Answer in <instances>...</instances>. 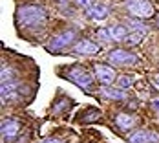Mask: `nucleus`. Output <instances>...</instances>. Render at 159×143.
<instances>
[{"label":"nucleus","mask_w":159,"mask_h":143,"mask_svg":"<svg viewBox=\"0 0 159 143\" xmlns=\"http://www.w3.org/2000/svg\"><path fill=\"white\" fill-rule=\"evenodd\" d=\"M108 33H110V39H111V41L121 42V41L128 39V33H130V30H128V26H125V24H115V26H111L110 30H108Z\"/></svg>","instance_id":"obj_12"},{"label":"nucleus","mask_w":159,"mask_h":143,"mask_svg":"<svg viewBox=\"0 0 159 143\" xmlns=\"http://www.w3.org/2000/svg\"><path fill=\"white\" fill-rule=\"evenodd\" d=\"M77 2V6H82V7H90V4H92V0H75Z\"/></svg>","instance_id":"obj_17"},{"label":"nucleus","mask_w":159,"mask_h":143,"mask_svg":"<svg viewBox=\"0 0 159 143\" xmlns=\"http://www.w3.org/2000/svg\"><path fill=\"white\" fill-rule=\"evenodd\" d=\"M125 7L135 18H150L154 15V6L150 0H125Z\"/></svg>","instance_id":"obj_2"},{"label":"nucleus","mask_w":159,"mask_h":143,"mask_svg":"<svg viewBox=\"0 0 159 143\" xmlns=\"http://www.w3.org/2000/svg\"><path fill=\"white\" fill-rule=\"evenodd\" d=\"M6 81H13V70L2 66V83H6Z\"/></svg>","instance_id":"obj_15"},{"label":"nucleus","mask_w":159,"mask_h":143,"mask_svg":"<svg viewBox=\"0 0 159 143\" xmlns=\"http://www.w3.org/2000/svg\"><path fill=\"white\" fill-rule=\"evenodd\" d=\"M75 37H77V31L75 30H64V31H61L59 35H55L48 42V50L49 51H59L64 46H70L75 41Z\"/></svg>","instance_id":"obj_3"},{"label":"nucleus","mask_w":159,"mask_h":143,"mask_svg":"<svg viewBox=\"0 0 159 143\" xmlns=\"http://www.w3.org/2000/svg\"><path fill=\"white\" fill-rule=\"evenodd\" d=\"M128 143H159V134L156 130L139 128L128 136Z\"/></svg>","instance_id":"obj_5"},{"label":"nucleus","mask_w":159,"mask_h":143,"mask_svg":"<svg viewBox=\"0 0 159 143\" xmlns=\"http://www.w3.org/2000/svg\"><path fill=\"white\" fill-rule=\"evenodd\" d=\"M73 50H75V53H79V55H95V53H99L101 46H99L97 42H93V41L82 39V41H79V42L75 44Z\"/></svg>","instance_id":"obj_10"},{"label":"nucleus","mask_w":159,"mask_h":143,"mask_svg":"<svg viewBox=\"0 0 159 143\" xmlns=\"http://www.w3.org/2000/svg\"><path fill=\"white\" fill-rule=\"evenodd\" d=\"M108 61L111 64H117V66H134L137 63V55L132 53V51H126V50H113L108 53Z\"/></svg>","instance_id":"obj_4"},{"label":"nucleus","mask_w":159,"mask_h":143,"mask_svg":"<svg viewBox=\"0 0 159 143\" xmlns=\"http://www.w3.org/2000/svg\"><path fill=\"white\" fill-rule=\"evenodd\" d=\"M18 130H20V123L16 121V119H4L2 121V140L6 141H9V140H13L16 134H18Z\"/></svg>","instance_id":"obj_9"},{"label":"nucleus","mask_w":159,"mask_h":143,"mask_svg":"<svg viewBox=\"0 0 159 143\" xmlns=\"http://www.w3.org/2000/svg\"><path fill=\"white\" fill-rule=\"evenodd\" d=\"M95 75L97 79L101 81L102 84H111L113 81L117 79L115 77V72H113V68H110V66H106V64H95Z\"/></svg>","instance_id":"obj_8"},{"label":"nucleus","mask_w":159,"mask_h":143,"mask_svg":"<svg viewBox=\"0 0 159 143\" xmlns=\"http://www.w3.org/2000/svg\"><path fill=\"white\" fill-rule=\"evenodd\" d=\"M154 84H156V86H157V88H159V74H157V75H156V79H154Z\"/></svg>","instance_id":"obj_19"},{"label":"nucleus","mask_w":159,"mask_h":143,"mask_svg":"<svg viewBox=\"0 0 159 143\" xmlns=\"http://www.w3.org/2000/svg\"><path fill=\"white\" fill-rule=\"evenodd\" d=\"M115 125L119 127V130L126 132V130H130V128L135 125V119H134V116H130V114H117V116H115Z\"/></svg>","instance_id":"obj_13"},{"label":"nucleus","mask_w":159,"mask_h":143,"mask_svg":"<svg viewBox=\"0 0 159 143\" xmlns=\"http://www.w3.org/2000/svg\"><path fill=\"white\" fill-rule=\"evenodd\" d=\"M117 83H119V86H121V88H128V86L132 84V79L125 75V77H119V79H117Z\"/></svg>","instance_id":"obj_16"},{"label":"nucleus","mask_w":159,"mask_h":143,"mask_svg":"<svg viewBox=\"0 0 159 143\" xmlns=\"http://www.w3.org/2000/svg\"><path fill=\"white\" fill-rule=\"evenodd\" d=\"M86 15L90 17L92 20H104L106 17L110 15V9L104 4H95V6H90L86 9Z\"/></svg>","instance_id":"obj_11"},{"label":"nucleus","mask_w":159,"mask_h":143,"mask_svg":"<svg viewBox=\"0 0 159 143\" xmlns=\"http://www.w3.org/2000/svg\"><path fill=\"white\" fill-rule=\"evenodd\" d=\"M18 88L20 83L18 81H6L2 83V101H16L18 99Z\"/></svg>","instance_id":"obj_7"},{"label":"nucleus","mask_w":159,"mask_h":143,"mask_svg":"<svg viewBox=\"0 0 159 143\" xmlns=\"http://www.w3.org/2000/svg\"><path fill=\"white\" fill-rule=\"evenodd\" d=\"M101 94L104 95V97H108V99H125V97H126L125 90H117V88H111L110 84H104V86L101 88Z\"/></svg>","instance_id":"obj_14"},{"label":"nucleus","mask_w":159,"mask_h":143,"mask_svg":"<svg viewBox=\"0 0 159 143\" xmlns=\"http://www.w3.org/2000/svg\"><path fill=\"white\" fill-rule=\"evenodd\" d=\"M157 26H159V18H157Z\"/></svg>","instance_id":"obj_20"},{"label":"nucleus","mask_w":159,"mask_h":143,"mask_svg":"<svg viewBox=\"0 0 159 143\" xmlns=\"http://www.w3.org/2000/svg\"><path fill=\"white\" fill-rule=\"evenodd\" d=\"M66 77L70 81H73L75 84H79V86H90L92 81H93V77H92L86 70H82V68H71V70L66 74Z\"/></svg>","instance_id":"obj_6"},{"label":"nucleus","mask_w":159,"mask_h":143,"mask_svg":"<svg viewBox=\"0 0 159 143\" xmlns=\"http://www.w3.org/2000/svg\"><path fill=\"white\" fill-rule=\"evenodd\" d=\"M46 22V11L40 6H22L16 11V24L26 30H35L44 26Z\"/></svg>","instance_id":"obj_1"},{"label":"nucleus","mask_w":159,"mask_h":143,"mask_svg":"<svg viewBox=\"0 0 159 143\" xmlns=\"http://www.w3.org/2000/svg\"><path fill=\"white\" fill-rule=\"evenodd\" d=\"M40 143H59L57 140H53V138H48V140H42Z\"/></svg>","instance_id":"obj_18"}]
</instances>
